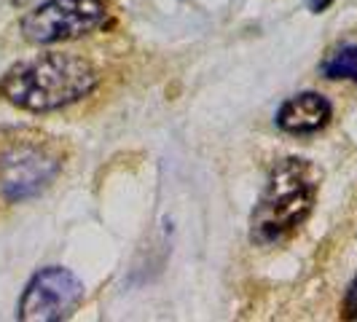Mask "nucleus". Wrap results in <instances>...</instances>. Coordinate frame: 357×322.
<instances>
[{"label":"nucleus","instance_id":"f257e3e1","mask_svg":"<svg viewBox=\"0 0 357 322\" xmlns=\"http://www.w3.org/2000/svg\"><path fill=\"white\" fill-rule=\"evenodd\" d=\"M100 75L84 56L75 54H40L19 62L0 78V94L22 110L49 113L89 97Z\"/></svg>","mask_w":357,"mask_h":322},{"label":"nucleus","instance_id":"f03ea898","mask_svg":"<svg viewBox=\"0 0 357 322\" xmlns=\"http://www.w3.org/2000/svg\"><path fill=\"white\" fill-rule=\"evenodd\" d=\"M320 169L306 159H282L261 191L250 215V239L261 247L287 239L314 210L320 191Z\"/></svg>","mask_w":357,"mask_h":322},{"label":"nucleus","instance_id":"7ed1b4c3","mask_svg":"<svg viewBox=\"0 0 357 322\" xmlns=\"http://www.w3.org/2000/svg\"><path fill=\"white\" fill-rule=\"evenodd\" d=\"M105 14V0H46L22 19V33L40 46L75 40L97 30Z\"/></svg>","mask_w":357,"mask_h":322},{"label":"nucleus","instance_id":"20e7f679","mask_svg":"<svg viewBox=\"0 0 357 322\" xmlns=\"http://www.w3.org/2000/svg\"><path fill=\"white\" fill-rule=\"evenodd\" d=\"M84 298V282L68 268H40L19 301L17 317L24 322H56L70 317Z\"/></svg>","mask_w":357,"mask_h":322},{"label":"nucleus","instance_id":"39448f33","mask_svg":"<svg viewBox=\"0 0 357 322\" xmlns=\"http://www.w3.org/2000/svg\"><path fill=\"white\" fill-rule=\"evenodd\" d=\"M59 172V159L36 148L19 145L0 156V197L8 201H24L38 197Z\"/></svg>","mask_w":357,"mask_h":322},{"label":"nucleus","instance_id":"423d86ee","mask_svg":"<svg viewBox=\"0 0 357 322\" xmlns=\"http://www.w3.org/2000/svg\"><path fill=\"white\" fill-rule=\"evenodd\" d=\"M333 116L331 102L317 91H301L277 110V126L287 135H314L328 126Z\"/></svg>","mask_w":357,"mask_h":322},{"label":"nucleus","instance_id":"0eeeda50","mask_svg":"<svg viewBox=\"0 0 357 322\" xmlns=\"http://www.w3.org/2000/svg\"><path fill=\"white\" fill-rule=\"evenodd\" d=\"M322 75L325 78H347V81H355L357 84V43L349 46H341L331 54L325 62H322Z\"/></svg>","mask_w":357,"mask_h":322},{"label":"nucleus","instance_id":"6e6552de","mask_svg":"<svg viewBox=\"0 0 357 322\" xmlns=\"http://www.w3.org/2000/svg\"><path fill=\"white\" fill-rule=\"evenodd\" d=\"M347 317L357 320V277L355 282L349 285V293H347Z\"/></svg>","mask_w":357,"mask_h":322},{"label":"nucleus","instance_id":"1a4fd4ad","mask_svg":"<svg viewBox=\"0 0 357 322\" xmlns=\"http://www.w3.org/2000/svg\"><path fill=\"white\" fill-rule=\"evenodd\" d=\"M306 3H309V8H312L314 14H320V11H325V8H328L333 0H306Z\"/></svg>","mask_w":357,"mask_h":322}]
</instances>
